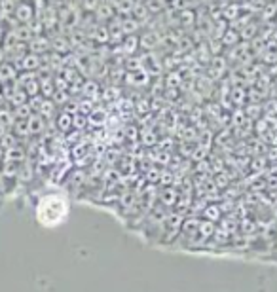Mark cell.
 Here are the masks:
<instances>
[{
	"mask_svg": "<svg viewBox=\"0 0 277 292\" xmlns=\"http://www.w3.org/2000/svg\"><path fill=\"white\" fill-rule=\"evenodd\" d=\"M276 23H277V18H276Z\"/></svg>",
	"mask_w": 277,
	"mask_h": 292,
	"instance_id": "23",
	"label": "cell"
},
{
	"mask_svg": "<svg viewBox=\"0 0 277 292\" xmlns=\"http://www.w3.org/2000/svg\"><path fill=\"white\" fill-rule=\"evenodd\" d=\"M0 95H2V82H0Z\"/></svg>",
	"mask_w": 277,
	"mask_h": 292,
	"instance_id": "22",
	"label": "cell"
},
{
	"mask_svg": "<svg viewBox=\"0 0 277 292\" xmlns=\"http://www.w3.org/2000/svg\"><path fill=\"white\" fill-rule=\"evenodd\" d=\"M57 125H59V129L61 131H69L70 129V125H72V118H70V114H67V112H63L59 118H57Z\"/></svg>",
	"mask_w": 277,
	"mask_h": 292,
	"instance_id": "15",
	"label": "cell"
},
{
	"mask_svg": "<svg viewBox=\"0 0 277 292\" xmlns=\"http://www.w3.org/2000/svg\"><path fill=\"white\" fill-rule=\"evenodd\" d=\"M4 61H6V53H4V50L0 48V65H2Z\"/></svg>",
	"mask_w": 277,
	"mask_h": 292,
	"instance_id": "21",
	"label": "cell"
},
{
	"mask_svg": "<svg viewBox=\"0 0 277 292\" xmlns=\"http://www.w3.org/2000/svg\"><path fill=\"white\" fill-rule=\"evenodd\" d=\"M19 76V70L16 67V63H12V61H4L2 65H0V82L2 84H12V82H16Z\"/></svg>",
	"mask_w": 277,
	"mask_h": 292,
	"instance_id": "4",
	"label": "cell"
},
{
	"mask_svg": "<svg viewBox=\"0 0 277 292\" xmlns=\"http://www.w3.org/2000/svg\"><path fill=\"white\" fill-rule=\"evenodd\" d=\"M14 18L18 25H29L31 21H35L36 18V8L31 0H18L16 4V12Z\"/></svg>",
	"mask_w": 277,
	"mask_h": 292,
	"instance_id": "1",
	"label": "cell"
},
{
	"mask_svg": "<svg viewBox=\"0 0 277 292\" xmlns=\"http://www.w3.org/2000/svg\"><path fill=\"white\" fill-rule=\"evenodd\" d=\"M27 125H29V135H38L44 131V116H40L38 112H33L27 118Z\"/></svg>",
	"mask_w": 277,
	"mask_h": 292,
	"instance_id": "5",
	"label": "cell"
},
{
	"mask_svg": "<svg viewBox=\"0 0 277 292\" xmlns=\"http://www.w3.org/2000/svg\"><path fill=\"white\" fill-rule=\"evenodd\" d=\"M16 67H18V70H21V72H36V70L42 69V59H40V55L29 52V53H25L18 63H16Z\"/></svg>",
	"mask_w": 277,
	"mask_h": 292,
	"instance_id": "2",
	"label": "cell"
},
{
	"mask_svg": "<svg viewBox=\"0 0 277 292\" xmlns=\"http://www.w3.org/2000/svg\"><path fill=\"white\" fill-rule=\"evenodd\" d=\"M97 10H99V12H97V16H99V18H103V19L112 18V16H114V12H112V6H106V4H104V6L97 8Z\"/></svg>",
	"mask_w": 277,
	"mask_h": 292,
	"instance_id": "18",
	"label": "cell"
},
{
	"mask_svg": "<svg viewBox=\"0 0 277 292\" xmlns=\"http://www.w3.org/2000/svg\"><path fill=\"white\" fill-rule=\"evenodd\" d=\"M95 89H97V87H95V84H93V82H87L86 86H84V93H86V95H91Z\"/></svg>",
	"mask_w": 277,
	"mask_h": 292,
	"instance_id": "20",
	"label": "cell"
},
{
	"mask_svg": "<svg viewBox=\"0 0 277 292\" xmlns=\"http://www.w3.org/2000/svg\"><path fill=\"white\" fill-rule=\"evenodd\" d=\"M27 46H29V52H31V53H36V55H44V53L52 48V42H50L46 36L36 35V36H33L29 42H27Z\"/></svg>",
	"mask_w": 277,
	"mask_h": 292,
	"instance_id": "3",
	"label": "cell"
},
{
	"mask_svg": "<svg viewBox=\"0 0 277 292\" xmlns=\"http://www.w3.org/2000/svg\"><path fill=\"white\" fill-rule=\"evenodd\" d=\"M93 38H97V42H106V40H110V35L104 27H97L93 33Z\"/></svg>",
	"mask_w": 277,
	"mask_h": 292,
	"instance_id": "17",
	"label": "cell"
},
{
	"mask_svg": "<svg viewBox=\"0 0 277 292\" xmlns=\"http://www.w3.org/2000/svg\"><path fill=\"white\" fill-rule=\"evenodd\" d=\"M222 16H224L226 19H230V21H236V18L239 16V4H230L224 12H222Z\"/></svg>",
	"mask_w": 277,
	"mask_h": 292,
	"instance_id": "16",
	"label": "cell"
},
{
	"mask_svg": "<svg viewBox=\"0 0 277 292\" xmlns=\"http://www.w3.org/2000/svg\"><path fill=\"white\" fill-rule=\"evenodd\" d=\"M14 146H18V137H16L12 131H8L4 137L0 138V148H2V150H8V148H14Z\"/></svg>",
	"mask_w": 277,
	"mask_h": 292,
	"instance_id": "11",
	"label": "cell"
},
{
	"mask_svg": "<svg viewBox=\"0 0 277 292\" xmlns=\"http://www.w3.org/2000/svg\"><path fill=\"white\" fill-rule=\"evenodd\" d=\"M222 42H224L226 46H236V44H239V33H236L234 29H228L224 35H222V38H220Z\"/></svg>",
	"mask_w": 277,
	"mask_h": 292,
	"instance_id": "13",
	"label": "cell"
},
{
	"mask_svg": "<svg viewBox=\"0 0 277 292\" xmlns=\"http://www.w3.org/2000/svg\"><path fill=\"white\" fill-rule=\"evenodd\" d=\"M52 48L55 50V53L59 52V55H61V53H67V50L70 48V44H69V40H67V38L57 36V38H53L52 40Z\"/></svg>",
	"mask_w": 277,
	"mask_h": 292,
	"instance_id": "10",
	"label": "cell"
},
{
	"mask_svg": "<svg viewBox=\"0 0 277 292\" xmlns=\"http://www.w3.org/2000/svg\"><path fill=\"white\" fill-rule=\"evenodd\" d=\"M158 44H159V35L154 33V31H148L138 38V46L144 48V50H154Z\"/></svg>",
	"mask_w": 277,
	"mask_h": 292,
	"instance_id": "6",
	"label": "cell"
},
{
	"mask_svg": "<svg viewBox=\"0 0 277 292\" xmlns=\"http://www.w3.org/2000/svg\"><path fill=\"white\" fill-rule=\"evenodd\" d=\"M14 131V135L16 137H27L29 135V125H27V120H16V123H14V127H12Z\"/></svg>",
	"mask_w": 277,
	"mask_h": 292,
	"instance_id": "14",
	"label": "cell"
},
{
	"mask_svg": "<svg viewBox=\"0 0 277 292\" xmlns=\"http://www.w3.org/2000/svg\"><path fill=\"white\" fill-rule=\"evenodd\" d=\"M171 6L173 10H188V0H171Z\"/></svg>",
	"mask_w": 277,
	"mask_h": 292,
	"instance_id": "19",
	"label": "cell"
},
{
	"mask_svg": "<svg viewBox=\"0 0 277 292\" xmlns=\"http://www.w3.org/2000/svg\"><path fill=\"white\" fill-rule=\"evenodd\" d=\"M211 65H213V69L211 70H215L213 74H218V76H222V74H224V70H226V59L224 57L215 55V57L211 59Z\"/></svg>",
	"mask_w": 277,
	"mask_h": 292,
	"instance_id": "12",
	"label": "cell"
},
{
	"mask_svg": "<svg viewBox=\"0 0 277 292\" xmlns=\"http://www.w3.org/2000/svg\"><path fill=\"white\" fill-rule=\"evenodd\" d=\"M137 46H138V38H135L133 35L123 38V53L125 55H133L135 50H137Z\"/></svg>",
	"mask_w": 277,
	"mask_h": 292,
	"instance_id": "9",
	"label": "cell"
},
{
	"mask_svg": "<svg viewBox=\"0 0 277 292\" xmlns=\"http://www.w3.org/2000/svg\"><path fill=\"white\" fill-rule=\"evenodd\" d=\"M4 161H10V163H21L23 157H25V150L21 146H14V148H8L4 150Z\"/></svg>",
	"mask_w": 277,
	"mask_h": 292,
	"instance_id": "7",
	"label": "cell"
},
{
	"mask_svg": "<svg viewBox=\"0 0 277 292\" xmlns=\"http://www.w3.org/2000/svg\"><path fill=\"white\" fill-rule=\"evenodd\" d=\"M38 82H40V93L46 97V99H50L53 93H55V86H53V78L50 74H46V76H42V78H38Z\"/></svg>",
	"mask_w": 277,
	"mask_h": 292,
	"instance_id": "8",
	"label": "cell"
}]
</instances>
